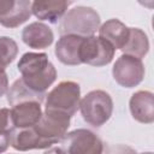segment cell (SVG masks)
Segmentation results:
<instances>
[{
  "instance_id": "obj_19",
  "label": "cell",
  "mask_w": 154,
  "mask_h": 154,
  "mask_svg": "<svg viewBox=\"0 0 154 154\" xmlns=\"http://www.w3.org/2000/svg\"><path fill=\"white\" fill-rule=\"evenodd\" d=\"M18 54L17 42L8 36H0V73L16 59Z\"/></svg>"
},
{
  "instance_id": "obj_8",
  "label": "cell",
  "mask_w": 154,
  "mask_h": 154,
  "mask_svg": "<svg viewBox=\"0 0 154 154\" xmlns=\"http://www.w3.org/2000/svg\"><path fill=\"white\" fill-rule=\"evenodd\" d=\"M67 154H102V141L88 129H76L63 137Z\"/></svg>"
},
{
  "instance_id": "obj_15",
  "label": "cell",
  "mask_w": 154,
  "mask_h": 154,
  "mask_svg": "<svg viewBox=\"0 0 154 154\" xmlns=\"http://www.w3.org/2000/svg\"><path fill=\"white\" fill-rule=\"evenodd\" d=\"M70 5H72V2L65 0H37L31 2V13L40 20L57 23L64 17Z\"/></svg>"
},
{
  "instance_id": "obj_4",
  "label": "cell",
  "mask_w": 154,
  "mask_h": 154,
  "mask_svg": "<svg viewBox=\"0 0 154 154\" xmlns=\"http://www.w3.org/2000/svg\"><path fill=\"white\" fill-rule=\"evenodd\" d=\"M79 111L85 123L100 128L112 116L113 100L105 90H91L79 101Z\"/></svg>"
},
{
  "instance_id": "obj_22",
  "label": "cell",
  "mask_w": 154,
  "mask_h": 154,
  "mask_svg": "<svg viewBox=\"0 0 154 154\" xmlns=\"http://www.w3.org/2000/svg\"><path fill=\"white\" fill-rule=\"evenodd\" d=\"M8 90V77L6 72L0 73V97L4 96Z\"/></svg>"
},
{
  "instance_id": "obj_21",
  "label": "cell",
  "mask_w": 154,
  "mask_h": 154,
  "mask_svg": "<svg viewBox=\"0 0 154 154\" xmlns=\"http://www.w3.org/2000/svg\"><path fill=\"white\" fill-rule=\"evenodd\" d=\"M107 154H137L135 149L126 144H116L107 148Z\"/></svg>"
},
{
  "instance_id": "obj_16",
  "label": "cell",
  "mask_w": 154,
  "mask_h": 154,
  "mask_svg": "<svg viewBox=\"0 0 154 154\" xmlns=\"http://www.w3.org/2000/svg\"><path fill=\"white\" fill-rule=\"evenodd\" d=\"M129 34L130 28L116 18L106 20L99 28V37L107 41L114 49H122L125 46Z\"/></svg>"
},
{
  "instance_id": "obj_24",
  "label": "cell",
  "mask_w": 154,
  "mask_h": 154,
  "mask_svg": "<svg viewBox=\"0 0 154 154\" xmlns=\"http://www.w3.org/2000/svg\"><path fill=\"white\" fill-rule=\"evenodd\" d=\"M45 154H67V153L60 147H53V148H49L47 152H45Z\"/></svg>"
},
{
  "instance_id": "obj_12",
  "label": "cell",
  "mask_w": 154,
  "mask_h": 154,
  "mask_svg": "<svg viewBox=\"0 0 154 154\" xmlns=\"http://www.w3.org/2000/svg\"><path fill=\"white\" fill-rule=\"evenodd\" d=\"M10 144L13 149L26 152L31 149H47L52 144L40 137L34 126L24 129H12L10 134Z\"/></svg>"
},
{
  "instance_id": "obj_13",
  "label": "cell",
  "mask_w": 154,
  "mask_h": 154,
  "mask_svg": "<svg viewBox=\"0 0 154 154\" xmlns=\"http://www.w3.org/2000/svg\"><path fill=\"white\" fill-rule=\"evenodd\" d=\"M22 40L30 48L45 49L53 43L54 34L47 24L42 22H34L23 29Z\"/></svg>"
},
{
  "instance_id": "obj_1",
  "label": "cell",
  "mask_w": 154,
  "mask_h": 154,
  "mask_svg": "<svg viewBox=\"0 0 154 154\" xmlns=\"http://www.w3.org/2000/svg\"><path fill=\"white\" fill-rule=\"evenodd\" d=\"M17 67L22 75L20 79L23 83L40 94H46V90L57 79V70L46 53H24L20 57Z\"/></svg>"
},
{
  "instance_id": "obj_18",
  "label": "cell",
  "mask_w": 154,
  "mask_h": 154,
  "mask_svg": "<svg viewBox=\"0 0 154 154\" xmlns=\"http://www.w3.org/2000/svg\"><path fill=\"white\" fill-rule=\"evenodd\" d=\"M45 97L46 94H40L31 90L23 83L20 78L16 79L7 90V102L10 106H14L25 101H38L42 103L45 101Z\"/></svg>"
},
{
  "instance_id": "obj_10",
  "label": "cell",
  "mask_w": 154,
  "mask_h": 154,
  "mask_svg": "<svg viewBox=\"0 0 154 154\" xmlns=\"http://www.w3.org/2000/svg\"><path fill=\"white\" fill-rule=\"evenodd\" d=\"M38 101H25L12 106L10 109L13 129L31 128L38 123L43 112Z\"/></svg>"
},
{
  "instance_id": "obj_3",
  "label": "cell",
  "mask_w": 154,
  "mask_h": 154,
  "mask_svg": "<svg viewBox=\"0 0 154 154\" xmlns=\"http://www.w3.org/2000/svg\"><path fill=\"white\" fill-rule=\"evenodd\" d=\"M81 87L73 81L58 83L45 97V111L64 113L72 117L79 108Z\"/></svg>"
},
{
  "instance_id": "obj_11",
  "label": "cell",
  "mask_w": 154,
  "mask_h": 154,
  "mask_svg": "<svg viewBox=\"0 0 154 154\" xmlns=\"http://www.w3.org/2000/svg\"><path fill=\"white\" fill-rule=\"evenodd\" d=\"M129 108L132 118L142 124L154 122V95L148 90L134 93L129 101Z\"/></svg>"
},
{
  "instance_id": "obj_9",
  "label": "cell",
  "mask_w": 154,
  "mask_h": 154,
  "mask_svg": "<svg viewBox=\"0 0 154 154\" xmlns=\"http://www.w3.org/2000/svg\"><path fill=\"white\" fill-rule=\"evenodd\" d=\"M29 0H0V24L5 28H17L31 16Z\"/></svg>"
},
{
  "instance_id": "obj_25",
  "label": "cell",
  "mask_w": 154,
  "mask_h": 154,
  "mask_svg": "<svg viewBox=\"0 0 154 154\" xmlns=\"http://www.w3.org/2000/svg\"><path fill=\"white\" fill-rule=\"evenodd\" d=\"M140 154H153L152 152H146V153H140Z\"/></svg>"
},
{
  "instance_id": "obj_6",
  "label": "cell",
  "mask_w": 154,
  "mask_h": 154,
  "mask_svg": "<svg viewBox=\"0 0 154 154\" xmlns=\"http://www.w3.org/2000/svg\"><path fill=\"white\" fill-rule=\"evenodd\" d=\"M144 65L141 59L132 55L122 54L112 67L114 81L124 88H134L138 85L144 77Z\"/></svg>"
},
{
  "instance_id": "obj_17",
  "label": "cell",
  "mask_w": 154,
  "mask_h": 154,
  "mask_svg": "<svg viewBox=\"0 0 154 154\" xmlns=\"http://www.w3.org/2000/svg\"><path fill=\"white\" fill-rule=\"evenodd\" d=\"M120 51H123L124 54L132 55L138 59L143 58L149 51V40L147 34L138 28H130L129 38Z\"/></svg>"
},
{
  "instance_id": "obj_20",
  "label": "cell",
  "mask_w": 154,
  "mask_h": 154,
  "mask_svg": "<svg viewBox=\"0 0 154 154\" xmlns=\"http://www.w3.org/2000/svg\"><path fill=\"white\" fill-rule=\"evenodd\" d=\"M13 129L11 122V113L8 108H0V134L11 132Z\"/></svg>"
},
{
  "instance_id": "obj_7",
  "label": "cell",
  "mask_w": 154,
  "mask_h": 154,
  "mask_svg": "<svg viewBox=\"0 0 154 154\" xmlns=\"http://www.w3.org/2000/svg\"><path fill=\"white\" fill-rule=\"evenodd\" d=\"M70 120L71 117L64 113L45 111L38 123L34 125V129L41 138L51 144H55L60 142L66 135L70 126Z\"/></svg>"
},
{
  "instance_id": "obj_5",
  "label": "cell",
  "mask_w": 154,
  "mask_h": 154,
  "mask_svg": "<svg viewBox=\"0 0 154 154\" xmlns=\"http://www.w3.org/2000/svg\"><path fill=\"white\" fill-rule=\"evenodd\" d=\"M116 49L105 40L99 36L83 37L79 48V60L82 64L90 66H105L108 65L114 57Z\"/></svg>"
},
{
  "instance_id": "obj_14",
  "label": "cell",
  "mask_w": 154,
  "mask_h": 154,
  "mask_svg": "<svg viewBox=\"0 0 154 154\" xmlns=\"http://www.w3.org/2000/svg\"><path fill=\"white\" fill-rule=\"evenodd\" d=\"M83 37L77 35H63L55 45V57L64 65H79V48Z\"/></svg>"
},
{
  "instance_id": "obj_2",
  "label": "cell",
  "mask_w": 154,
  "mask_h": 154,
  "mask_svg": "<svg viewBox=\"0 0 154 154\" xmlns=\"http://www.w3.org/2000/svg\"><path fill=\"white\" fill-rule=\"evenodd\" d=\"M100 16L88 6H76L69 10L60 20V35H77L82 37L93 36L100 28Z\"/></svg>"
},
{
  "instance_id": "obj_23",
  "label": "cell",
  "mask_w": 154,
  "mask_h": 154,
  "mask_svg": "<svg viewBox=\"0 0 154 154\" xmlns=\"http://www.w3.org/2000/svg\"><path fill=\"white\" fill-rule=\"evenodd\" d=\"M10 134H0V154L5 153L10 146Z\"/></svg>"
}]
</instances>
